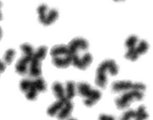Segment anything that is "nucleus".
<instances>
[{"mask_svg": "<svg viewBox=\"0 0 153 120\" xmlns=\"http://www.w3.org/2000/svg\"><path fill=\"white\" fill-rule=\"evenodd\" d=\"M67 45L72 60L71 65L80 70H86L93 61L90 53H84L88 48V42L84 38L77 37L73 39Z\"/></svg>", "mask_w": 153, "mask_h": 120, "instance_id": "nucleus-1", "label": "nucleus"}, {"mask_svg": "<svg viewBox=\"0 0 153 120\" xmlns=\"http://www.w3.org/2000/svg\"><path fill=\"white\" fill-rule=\"evenodd\" d=\"M20 89L27 100L34 101L40 92L47 89L46 82L41 76L30 77L22 80L19 84Z\"/></svg>", "mask_w": 153, "mask_h": 120, "instance_id": "nucleus-2", "label": "nucleus"}, {"mask_svg": "<svg viewBox=\"0 0 153 120\" xmlns=\"http://www.w3.org/2000/svg\"><path fill=\"white\" fill-rule=\"evenodd\" d=\"M51 55L53 66L59 68H66L71 65L72 60L68 45H55L51 48Z\"/></svg>", "mask_w": 153, "mask_h": 120, "instance_id": "nucleus-3", "label": "nucleus"}, {"mask_svg": "<svg viewBox=\"0 0 153 120\" xmlns=\"http://www.w3.org/2000/svg\"><path fill=\"white\" fill-rule=\"evenodd\" d=\"M118 66L115 61L109 60L104 61L99 64L96 73L95 83L98 87L104 88L107 83L106 73L108 72L112 76L118 73Z\"/></svg>", "mask_w": 153, "mask_h": 120, "instance_id": "nucleus-4", "label": "nucleus"}, {"mask_svg": "<svg viewBox=\"0 0 153 120\" xmlns=\"http://www.w3.org/2000/svg\"><path fill=\"white\" fill-rule=\"evenodd\" d=\"M47 47L45 46H39L35 50L28 71L30 77L41 76L42 63L47 55Z\"/></svg>", "mask_w": 153, "mask_h": 120, "instance_id": "nucleus-5", "label": "nucleus"}, {"mask_svg": "<svg viewBox=\"0 0 153 120\" xmlns=\"http://www.w3.org/2000/svg\"><path fill=\"white\" fill-rule=\"evenodd\" d=\"M77 92L83 98V102L87 107H91L100 99L101 92L93 89L86 82H78L76 85Z\"/></svg>", "mask_w": 153, "mask_h": 120, "instance_id": "nucleus-6", "label": "nucleus"}, {"mask_svg": "<svg viewBox=\"0 0 153 120\" xmlns=\"http://www.w3.org/2000/svg\"><path fill=\"white\" fill-rule=\"evenodd\" d=\"M22 56L16 65V71L20 75L27 74L30 64L35 49L29 43H25L20 46Z\"/></svg>", "mask_w": 153, "mask_h": 120, "instance_id": "nucleus-7", "label": "nucleus"}, {"mask_svg": "<svg viewBox=\"0 0 153 120\" xmlns=\"http://www.w3.org/2000/svg\"><path fill=\"white\" fill-rule=\"evenodd\" d=\"M39 22L44 26H49L55 22L58 18V11L54 9H51L45 4L39 6L37 9Z\"/></svg>", "mask_w": 153, "mask_h": 120, "instance_id": "nucleus-8", "label": "nucleus"}, {"mask_svg": "<svg viewBox=\"0 0 153 120\" xmlns=\"http://www.w3.org/2000/svg\"><path fill=\"white\" fill-rule=\"evenodd\" d=\"M143 97L144 94L142 91L132 90L117 98L115 103L118 109L123 110L128 107L133 102L141 101Z\"/></svg>", "mask_w": 153, "mask_h": 120, "instance_id": "nucleus-9", "label": "nucleus"}, {"mask_svg": "<svg viewBox=\"0 0 153 120\" xmlns=\"http://www.w3.org/2000/svg\"><path fill=\"white\" fill-rule=\"evenodd\" d=\"M146 89V86L143 84L139 82H133L128 80H122L113 82L112 89L114 92H118L130 90L143 91Z\"/></svg>", "mask_w": 153, "mask_h": 120, "instance_id": "nucleus-10", "label": "nucleus"}, {"mask_svg": "<svg viewBox=\"0 0 153 120\" xmlns=\"http://www.w3.org/2000/svg\"><path fill=\"white\" fill-rule=\"evenodd\" d=\"M136 44L128 48V52L125 55V58L131 61H136L139 56L145 54L148 50V43L144 40H141L137 46Z\"/></svg>", "mask_w": 153, "mask_h": 120, "instance_id": "nucleus-11", "label": "nucleus"}, {"mask_svg": "<svg viewBox=\"0 0 153 120\" xmlns=\"http://www.w3.org/2000/svg\"><path fill=\"white\" fill-rule=\"evenodd\" d=\"M149 116L144 106H140L138 109L131 110L125 113L120 120H146Z\"/></svg>", "mask_w": 153, "mask_h": 120, "instance_id": "nucleus-12", "label": "nucleus"}, {"mask_svg": "<svg viewBox=\"0 0 153 120\" xmlns=\"http://www.w3.org/2000/svg\"><path fill=\"white\" fill-rule=\"evenodd\" d=\"M69 101L66 99H57V101L49 107L47 110L48 115L51 117L54 116L64 107L65 103Z\"/></svg>", "mask_w": 153, "mask_h": 120, "instance_id": "nucleus-13", "label": "nucleus"}, {"mask_svg": "<svg viewBox=\"0 0 153 120\" xmlns=\"http://www.w3.org/2000/svg\"><path fill=\"white\" fill-rule=\"evenodd\" d=\"M73 104L71 101H68L57 114V117L59 120H64L67 119L72 111Z\"/></svg>", "mask_w": 153, "mask_h": 120, "instance_id": "nucleus-14", "label": "nucleus"}, {"mask_svg": "<svg viewBox=\"0 0 153 120\" xmlns=\"http://www.w3.org/2000/svg\"><path fill=\"white\" fill-rule=\"evenodd\" d=\"M65 97L68 100L71 101L75 94L76 86L74 82L67 81L64 84Z\"/></svg>", "mask_w": 153, "mask_h": 120, "instance_id": "nucleus-15", "label": "nucleus"}, {"mask_svg": "<svg viewBox=\"0 0 153 120\" xmlns=\"http://www.w3.org/2000/svg\"><path fill=\"white\" fill-rule=\"evenodd\" d=\"M16 55L15 51L13 49H10L5 52L4 56L3 61L7 65L10 64Z\"/></svg>", "mask_w": 153, "mask_h": 120, "instance_id": "nucleus-16", "label": "nucleus"}, {"mask_svg": "<svg viewBox=\"0 0 153 120\" xmlns=\"http://www.w3.org/2000/svg\"><path fill=\"white\" fill-rule=\"evenodd\" d=\"M99 120H115V119L112 116L102 114L99 116Z\"/></svg>", "mask_w": 153, "mask_h": 120, "instance_id": "nucleus-17", "label": "nucleus"}, {"mask_svg": "<svg viewBox=\"0 0 153 120\" xmlns=\"http://www.w3.org/2000/svg\"><path fill=\"white\" fill-rule=\"evenodd\" d=\"M2 7V3L1 1H0V21H1L2 19L3 15L2 14L1 11V8Z\"/></svg>", "mask_w": 153, "mask_h": 120, "instance_id": "nucleus-18", "label": "nucleus"}, {"mask_svg": "<svg viewBox=\"0 0 153 120\" xmlns=\"http://www.w3.org/2000/svg\"><path fill=\"white\" fill-rule=\"evenodd\" d=\"M1 36H2V30H1V27H0V39H1Z\"/></svg>", "mask_w": 153, "mask_h": 120, "instance_id": "nucleus-19", "label": "nucleus"}, {"mask_svg": "<svg viewBox=\"0 0 153 120\" xmlns=\"http://www.w3.org/2000/svg\"><path fill=\"white\" fill-rule=\"evenodd\" d=\"M115 2H119V1H125V0H113Z\"/></svg>", "mask_w": 153, "mask_h": 120, "instance_id": "nucleus-20", "label": "nucleus"}, {"mask_svg": "<svg viewBox=\"0 0 153 120\" xmlns=\"http://www.w3.org/2000/svg\"><path fill=\"white\" fill-rule=\"evenodd\" d=\"M69 120H76L74 119H69Z\"/></svg>", "mask_w": 153, "mask_h": 120, "instance_id": "nucleus-21", "label": "nucleus"}]
</instances>
